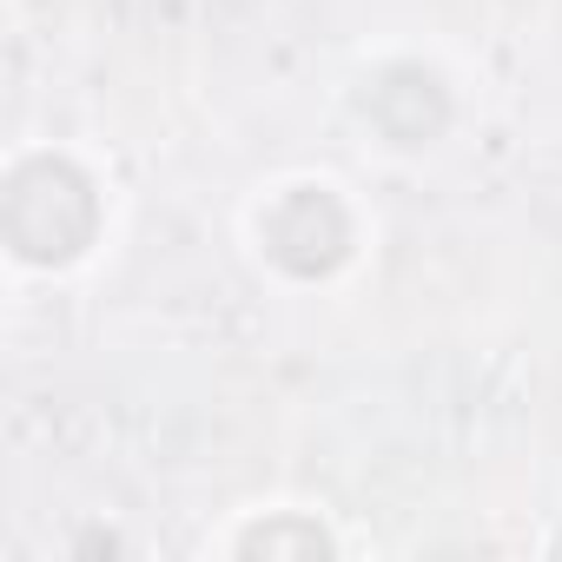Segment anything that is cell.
<instances>
[{"instance_id": "1", "label": "cell", "mask_w": 562, "mask_h": 562, "mask_svg": "<svg viewBox=\"0 0 562 562\" xmlns=\"http://www.w3.org/2000/svg\"><path fill=\"white\" fill-rule=\"evenodd\" d=\"M120 238V179L87 139H14L0 159V265L14 285H74Z\"/></svg>"}, {"instance_id": "5", "label": "cell", "mask_w": 562, "mask_h": 562, "mask_svg": "<svg viewBox=\"0 0 562 562\" xmlns=\"http://www.w3.org/2000/svg\"><path fill=\"white\" fill-rule=\"evenodd\" d=\"M54 555H67V562H133V555H146V536L113 509H80L74 522H60Z\"/></svg>"}, {"instance_id": "4", "label": "cell", "mask_w": 562, "mask_h": 562, "mask_svg": "<svg viewBox=\"0 0 562 562\" xmlns=\"http://www.w3.org/2000/svg\"><path fill=\"white\" fill-rule=\"evenodd\" d=\"M199 555L212 562H345L351 529L312 496H251L199 536Z\"/></svg>"}, {"instance_id": "3", "label": "cell", "mask_w": 562, "mask_h": 562, "mask_svg": "<svg viewBox=\"0 0 562 562\" xmlns=\"http://www.w3.org/2000/svg\"><path fill=\"white\" fill-rule=\"evenodd\" d=\"M338 120L371 159H384V166H430L470 133L476 100H470V80L437 47L378 41V47H364L345 67Z\"/></svg>"}, {"instance_id": "2", "label": "cell", "mask_w": 562, "mask_h": 562, "mask_svg": "<svg viewBox=\"0 0 562 562\" xmlns=\"http://www.w3.org/2000/svg\"><path fill=\"white\" fill-rule=\"evenodd\" d=\"M232 245L265 292L325 299V292H345L371 265L378 212L331 166H278L245 186L232 212Z\"/></svg>"}]
</instances>
